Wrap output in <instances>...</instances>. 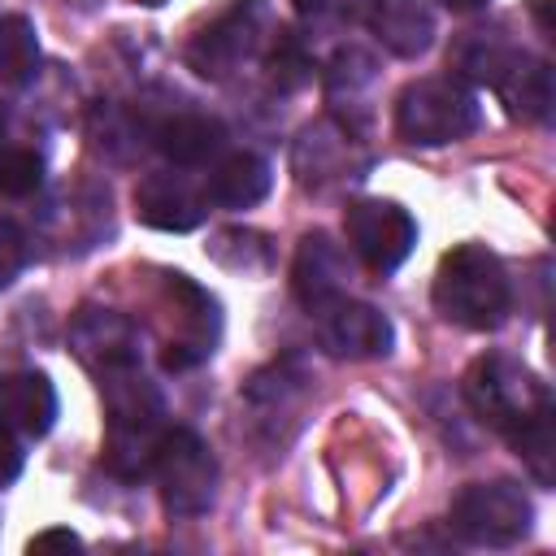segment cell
Returning a JSON list of instances; mask_svg holds the SVG:
<instances>
[{"label": "cell", "instance_id": "6da1fadb", "mask_svg": "<svg viewBox=\"0 0 556 556\" xmlns=\"http://www.w3.org/2000/svg\"><path fill=\"white\" fill-rule=\"evenodd\" d=\"M465 400L469 408L500 430L513 452L526 460V469L534 473L539 486H552L556 478V434H552V391L547 382L526 369L521 361L491 352L482 361H473V369L465 374Z\"/></svg>", "mask_w": 556, "mask_h": 556}, {"label": "cell", "instance_id": "7a4b0ae2", "mask_svg": "<svg viewBox=\"0 0 556 556\" xmlns=\"http://www.w3.org/2000/svg\"><path fill=\"white\" fill-rule=\"evenodd\" d=\"M100 395H104V417H109V439H104V460L117 478H143L152 469L156 443L169 430L165 426V400L156 382H148L143 365H122L100 374Z\"/></svg>", "mask_w": 556, "mask_h": 556}, {"label": "cell", "instance_id": "3957f363", "mask_svg": "<svg viewBox=\"0 0 556 556\" xmlns=\"http://www.w3.org/2000/svg\"><path fill=\"white\" fill-rule=\"evenodd\" d=\"M434 308L465 330H495L513 308V282L495 252L482 243H460L439 261Z\"/></svg>", "mask_w": 556, "mask_h": 556}, {"label": "cell", "instance_id": "277c9868", "mask_svg": "<svg viewBox=\"0 0 556 556\" xmlns=\"http://www.w3.org/2000/svg\"><path fill=\"white\" fill-rule=\"evenodd\" d=\"M482 122L478 100L456 78H417L395 100V130L404 143L439 148L473 135Z\"/></svg>", "mask_w": 556, "mask_h": 556}, {"label": "cell", "instance_id": "5b68a950", "mask_svg": "<svg viewBox=\"0 0 556 556\" xmlns=\"http://www.w3.org/2000/svg\"><path fill=\"white\" fill-rule=\"evenodd\" d=\"M156 486H161V504L174 517H200L213 508L217 500V456L213 447L187 430V426H169L156 443L152 469Z\"/></svg>", "mask_w": 556, "mask_h": 556}, {"label": "cell", "instance_id": "8992f818", "mask_svg": "<svg viewBox=\"0 0 556 556\" xmlns=\"http://www.w3.org/2000/svg\"><path fill=\"white\" fill-rule=\"evenodd\" d=\"M274 39L265 0H235L226 13H217L187 48V61L204 78H230L252 61H265Z\"/></svg>", "mask_w": 556, "mask_h": 556}, {"label": "cell", "instance_id": "52a82bcc", "mask_svg": "<svg viewBox=\"0 0 556 556\" xmlns=\"http://www.w3.org/2000/svg\"><path fill=\"white\" fill-rule=\"evenodd\" d=\"M530 521H534L530 495L508 478L469 482L447 513L452 534H460L473 547H513L530 534Z\"/></svg>", "mask_w": 556, "mask_h": 556}, {"label": "cell", "instance_id": "ba28073f", "mask_svg": "<svg viewBox=\"0 0 556 556\" xmlns=\"http://www.w3.org/2000/svg\"><path fill=\"white\" fill-rule=\"evenodd\" d=\"M348 243L352 252L374 269V274H391L408 261L413 243H417V222L408 217V208H400L395 200H356L348 204L343 217Z\"/></svg>", "mask_w": 556, "mask_h": 556}, {"label": "cell", "instance_id": "9c48e42d", "mask_svg": "<svg viewBox=\"0 0 556 556\" xmlns=\"http://www.w3.org/2000/svg\"><path fill=\"white\" fill-rule=\"evenodd\" d=\"M317 330H321V343L326 352L343 356V361H374V356H387L391 352V321L365 304V300H348L339 295L334 304H326L317 313Z\"/></svg>", "mask_w": 556, "mask_h": 556}, {"label": "cell", "instance_id": "30bf717a", "mask_svg": "<svg viewBox=\"0 0 556 556\" xmlns=\"http://www.w3.org/2000/svg\"><path fill=\"white\" fill-rule=\"evenodd\" d=\"M70 348L100 378L139 361V326L117 308H83L70 326Z\"/></svg>", "mask_w": 556, "mask_h": 556}, {"label": "cell", "instance_id": "8fae6325", "mask_svg": "<svg viewBox=\"0 0 556 556\" xmlns=\"http://www.w3.org/2000/svg\"><path fill=\"white\" fill-rule=\"evenodd\" d=\"M348 278H352L348 252L326 230H313L300 239L295 261H291V291L308 313H321L326 304L348 295Z\"/></svg>", "mask_w": 556, "mask_h": 556}, {"label": "cell", "instance_id": "7c38bea8", "mask_svg": "<svg viewBox=\"0 0 556 556\" xmlns=\"http://www.w3.org/2000/svg\"><path fill=\"white\" fill-rule=\"evenodd\" d=\"M135 213L152 230H191L208 213V191L195 187L187 174L156 169L135 187Z\"/></svg>", "mask_w": 556, "mask_h": 556}, {"label": "cell", "instance_id": "4fadbf2b", "mask_svg": "<svg viewBox=\"0 0 556 556\" xmlns=\"http://www.w3.org/2000/svg\"><path fill=\"white\" fill-rule=\"evenodd\" d=\"M56 421V391L39 369L0 374V430L13 439H43Z\"/></svg>", "mask_w": 556, "mask_h": 556}, {"label": "cell", "instance_id": "5bb4252c", "mask_svg": "<svg viewBox=\"0 0 556 556\" xmlns=\"http://www.w3.org/2000/svg\"><path fill=\"white\" fill-rule=\"evenodd\" d=\"M148 139L152 148L174 161L178 169H191V165H204L208 156L222 152L226 143V126L208 113H195V109H178V113H165L161 122L148 126Z\"/></svg>", "mask_w": 556, "mask_h": 556}, {"label": "cell", "instance_id": "9a60e30c", "mask_svg": "<svg viewBox=\"0 0 556 556\" xmlns=\"http://www.w3.org/2000/svg\"><path fill=\"white\" fill-rule=\"evenodd\" d=\"M365 22L395 56H421L434 43V13L426 0H365Z\"/></svg>", "mask_w": 556, "mask_h": 556}, {"label": "cell", "instance_id": "2e32d148", "mask_svg": "<svg viewBox=\"0 0 556 556\" xmlns=\"http://www.w3.org/2000/svg\"><path fill=\"white\" fill-rule=\"evenodd\" d=\"M356 169V143L348 126H308L295 143V174L304 187H330L343 182Z\"/></svg>", "mask_w": 556, "mask_h": 556}, {"label": "cell", "instance_id": "e0dca14e", "mask_svg": "<svg viewBox=\"0 0 556 556\" xmlns=\"http://www.w3.org/2000/svg\"><path fill=\"white\" fill-rule=\"evenodd\" d=\"M269 182H274V174H269V161L265 156H256V152H230L226 161L213 165L204 191L222 208H252V204H261L269 195Z\"/></svg>", "mask_w": 556, "mask_h": 556}, {"label": "cell", "instance_id": "ac0fdd59", "mask_svg": "<svg viewBox=\"0 0 556 556\" xmlns=\"http://www.w3.org/2000/svg\"><path fill=\"white\" fill-rule=\"evenodd\" d=\"M495 91L526 122H543L552 113V70H547V61H534L530 52H521L513 61V70L504 74V83Z\"/></svg>", "mask_w": 556, "mask_h": 556}, {"label": "cell", "instance_id": "d6986e66", "mask_svg": "<svg viewBox=\"0 0 556 556\" xmlns=\"http://www.w3.org/2000/svg\"><path fill=\"white\" fill-rule=\"evenodd\" d=\"M517 56H521V48H513L508 39L486 35V30H469V35L456 43V52H452L456 70H460L465 78H473V83H486V87H500V78L513 70Z\"/></svg>", "mask_w": 556, "mask_h": 556}, {"label": "cell", "instance_id": "ffe728a7", "mask_svg": "<svg viewBox=\"0 0 556 556\" xmlns=\"http://www.w3.org/2000/svg\"><path fill=\"white\" fill-rule=\"evenodd\" d=\"M374 83H378V65H374V56L361 52V48H343V52H334V61L326 65V100H330L339 113L361 109Z\"/></svg>", "mask_w": 556, "mask_h": 556}, {"label": "cell", "instance_id": "44dd1931", "mask_svg": "<svg viewBox=\"0 0 556 556\" xmlns=\"http://www.w3.org/2000/svg\"><path fill=\"white\" fill-rule=\"evenodd\" d=\"M39 70V35L30 17L4 13L0 17V87H22Z\"/></svg>", "mask_w": 556, "mask_h": 556}, {"label": "cell", "instance_id": "7402d4cb", "mask_svg": "<svg viewBox=\"0 0 556 556\" xmlns=\"http://www.w3.org/2000/svg\"><path fill=\"white\" fill-rule=\"evenodd\" d=\"M39 182H43V156L22 143H0V195L22 200L39 191Z\"/></svg>", "mask_w": 556, "mask_h": 556}, {"label": "cell", "instance_id": "603a6c76", "mask_svg": "<svg viewBox=\"0 0 556 556\" xmlns=\"http://www.w3.org/2000/svg\"><path fill=\"white\" fill-rule=\"evenodd\" d=\"M26 256H30V243H26V230L9 217H0V287H9L22 269H26Z\"/></svg>", "mask_w": 556, "mask_h": 556}, {"label": "cell", "instance_id": "cb8c5ba5", "mask_svg": "<svg viewBox=\"0 0 556 556\" xmlns=\"http://www.w3.org/2000/svg\"><path fill=\"white\" fill-rule=\"evenodd\" d=\"M291 4L313 26H343L365 13V0H291Z\"/></svg>", "mask_w": 556, "mask_h": 556}, {"label": "cell", "instance_id": "d4e9b609", "mask_svg": "<svg viewBox=\"0 0 556 556\" xmlns=\"http://www.w3.org/2000/svg\"><path fill=\"white\" fill-rule=\"evenodd\" d=\"M17 473H22V439L0 430V486H9Z\"/></svg>", "mask_w": 556, "mask_h": 556}, {"label": "cell", "instance_id": "484cf974", "mask_svg": "<svg viewBox=\"0 0 556 556\" xmlns=\"http://www.w3.org/2000/svg\"><path fill=\"white\" fill-rule=\"evenodd\" d=\"M48 547H65V552H74V547H83V543H78V534H70V530H43V534L30 539V552H48Z\"/></svg>", "mask_w": 556, "mask_h": 556}, {"label": "cell", "instance_id": "4316f807", "mask_svg": "<svg viewBox=\"0 0 556 556\" xmlns=\"http://www.w3.org/2000/svg\"><path fill=\"white\" fill-rule=\"evenodd\" d=\"M443 9H452V13H473V9H482L486 0H439Z\"/></svg>", "mask_w": 556, "mask_h": 556}, {"label": "cell", "instance_id": "83f0119b", "mask_svg": "<svg viewBox=\"0 0 556 556\" xmlns=\"http://www.w3.org/2000/svg\"><path fill=\"white\" fill-rule=\"evenodd\" d=\"M4 126H9V113H4V104H0V143H4Z\"/></svg>", "mask_w": 556, "mask_h": 556}]
</instances>
